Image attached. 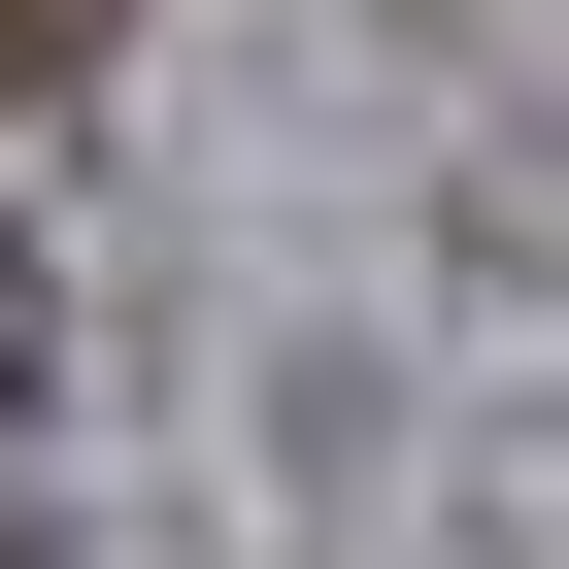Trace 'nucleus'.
I'll use <instances>...</instances> for the list:
<instances>
[{
    "label": "nucleus",
    "mask_w": 569,
    "mask_h": 569,
    "mask_svg": "<svg viewBox=\"0 0 569 569\" xmlns=\"http://www.w3.org/2000/svg\"><path fill=\"white\" fill-rule=\"evenodd\" d=\"M68 34H101V0H0V101H68Z\"/></svg>",
    "instance_id": "1"
}]
</instances>
